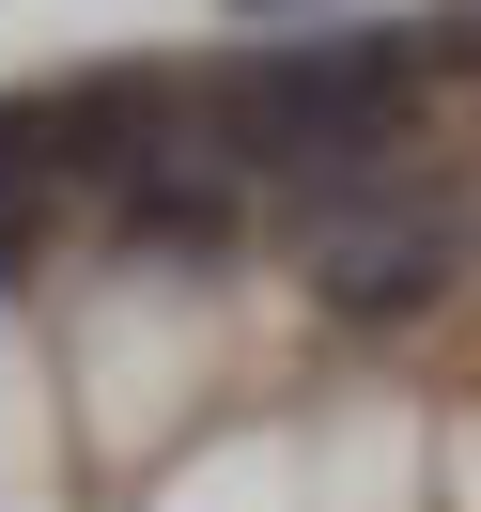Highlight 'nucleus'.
<instances>
[{"label": "nucleus", "instance_id": "nucleus-1", "mask_svg": "<svg viewBox=\"0 0 481 512\" xmlns=\"http://www.w3.org/2000/svg\"><path fill=\"white\" fill-rule=\"evenodd\" d=\"M202 109H218V156L342 202V187H388V156H404V47L388 32H280V47H233L202 78Z\"/></svg>", "mask_w": 481, "mask_h": 512}, {"label": "nucleus", "instance_id": "nucleus-2", "mask_svg": "<svg viewBox=\"0 0 481 512\" xmlns=\"http://www.w3.org/2000/svg\"><path fill=\"white\" fill-rule=\"evenodd\" d=\"M295 264H311V295H326V311L388 326V311H419V295L466 264V233H450L435 202H404V187H342V202H311Z\"/></svg>", "mask_w": 481, "mask_h": 512}, {"label": "nucleus", "instance_id": "nucleus-3", "mask_svg": "<svg viewBox=\"0 0 481 512\" xmlns=\"http://www.w3.org/2000/svg\"><path fill=\"white\" fill-rule=\"evenodd\" d=\"M125 233H140V249H171V264H202V249L233 233V171H202V156H156V171L125 187Z\"/></svg>", "mask_w": 481, "mask_h": 512}, {"label": "nucleus", "instance_id": "nucleus-4", "mask_svg": "<svg viewBox=\"0 0 481 512\" xmlns=\"http://www.w3.org/2000/svg\"><path fill=\"white\" fill-rule=\"evenodd\" d=\"M233 16H357V0H233Z\"/></svg>", "mask_w": 481, "mask_h": 512}]
</instances>
